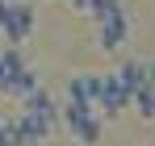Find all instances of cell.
Wrapping results in <instances>:
<instances>
[{
	"mask_svg": "<svg viewBox=\"0 0 155 146\" xmlns=\"http://www.w3.org/2000/svg\"><path fill=\"white\" fill-rule=\"evenodd\" d=\"M130 38V13L126 8H113L97 21V46L101 50H122Z\"/></svg>",
	"mask_w": 155,
	"mask_h": 146,
	"instance_id": "4",
	"label": "cell"
},
{
	"mask_svg": "<svg viewBox=\"0 0 155 146\" xmlns=\"http://www.w3.org/2000/svg\"><path fill=\"white\" fill-rule=\"evenodd\" d=\"M59 125H63L80 146H97L105 138V117L97 113V104H84V100H63Z\"/></svg>",
	"mask_w": 155,
	"mask_h": 146,
	"instance_id": "1",
	"label": "cell"
},
{
	"mask_svg": "<svg viewBox=\"0 0 155 146\" xmlns=\"http://www.w3.org/2000/svg\"><path fill=\"white\" fill-rule=\"evenodd\" d=\"M113 75H117V84L126 88L130 96H134L138 88H147V84H151V67H147V63H138V59H130V63H122V67H117Z\"/></svg>",
	"mask_w": 155,
	"mask_h": 146,
	"instance_id": "5",
	"label": "cell"
},
{
	"mask_svg": "<svg viewBox=\"0 0 155 146\" xmlns=\"http://www.w3.org/2000/svg\"><path fill=\"white\" fill-rule=\"evenodd\" d=\"M34 88H38V71H29V67H25V71H17L13 79H8V84H4V88H0V96L21 100V96H29Z\"/></svg>",
	"mask_w": 155,
	"mask_h": 146,
	"instance_id": "7",
	"label": "cell"
},
{
	"mask_svg": "<svg viewBox=\"0 0 155 146\" xmlns=\"http://www.w3.org/2000/svg\"><path fill=\"white\" fill-rule=\"evenodd\" d=\"M130 104L138 109V117H147V121H155V88L147 84V88H138L134 96H130Z\"/></svg>",
	"mask_w": 155,
	"mask_h": 146,
	"instance_id": "9",
	"label": "cell"
},
{
	"mask_svg": "<svg viewBox=\"0 0 155 146\" xmlns=\"http://www.w3.org/2000/svg\"><path fill=\"white\" fill-rule=\"evenodd\" d=\"M21 109L34 113V117H46V121H59V104H54L51 92H42V88H34L29 96H21Z\"/></svg>",
	"mask_w": 155,
	"mask_h": 146,
	"instance_id": "6",
	"label": "cell"
},
{
	"mask_svg": "<svg viewBox=\"0 0 155 146\" xmlns=\"http://www.w3.org/2000/svg\"><path fill=\"white\" fill-rule=\"evenodd\" d=\"M67 4H71V8H80V13L88 8V0H67Z\"/></svg>",
	"mask_w": 155,
	"mask_h": 146,
	"instance_id": "10",
	"label": "cell"
},
{
	"mask_svg": "<svg viewBox=\"0 0 155 146\" xmlns=\"http://www.w3.org/2000/svg\"><path fill=\"white\" fill-rule=\"evenodd\" d=\"M92 104H97V113L109 121V117H117V113L130 104V92L117 84L113 71H105V75H97V96H92Z\"/></svg>",
	"mask_w": 155,
	"mask_h": 146,
	"instance_id": "3",
	"label": "cell"
},
{
	"mask_svg": "<svg viewBox=\"0 0 155 146\" xmlns=\"http://www.w3.org/2000/svg\"><path fill=\"white\" fill-rule=\"evenodd\" d=\"M38 25V13L29 0H0V33L8 38V46H21Z\"/></svg>",
	"mask_w": 155,
	"mask_h": 146,
	"instance_id": "2",
	"label": "cell"
},
{
	"mask_svg": "<svg viewBox=\"0 0 155 146\" xmlns=\"http://www.w3.org/2000/svg\"><path fill=\"white\" fill-rule=\"evenodd\" d=\"M92 96H97V75H71V79H67V100L92 104Z\"/></svg>",
	"mask_w": 155,
	"mask_h": 146,
	"instance_id": "8",
	"label": "cell"
},
{
	"mask_svg": "<svg viewBox=\"0 0 155 146\" xmlns=\"http://www.w3.org/2000/svg\"><path fill=\"white\" fill-rule=\"evenodd\" d=\"M147 67H151V88H155V63H147Z\"/></svg>",
	"mask_w": 155,
	"mask_h": 146,
	"instance_id": "11",
	"label": "cell"
}]
</instances>
